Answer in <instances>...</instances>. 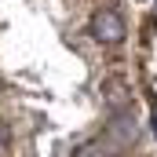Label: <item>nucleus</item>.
<instances>
[{"label":"nucleus","instance_id":"nucleus-5","mask_svg":"<svg viewBox=\"0 0 157 157\" xmlns=\"http://www.w3.org/2000/svg\"><path fill=\"white\" fill-rule=\"evenodd\" d=\"M154 128H157V106H154Z\"/></svg>","mask_w":157,"mask_h":157},{"label":"nucleus","instance_id":"nucleus-2","mask_svg":"<svg viewBox=\"0 0 157 157\" xmlns=\"http://www.w3.org/2000/svg\"><path fill=\"white\" fill-rule=\"evenodd\" d=\"M132 139H135V121L128 117V113H121V117L110 121V143L113 146H132Z\"/></svg>","mask_w":157,"mask_h":157},{"label":"nucleus","instance_id":"nucleus-1","mask_svg":"<svg viewBox=\"0 0 157 157\" xmlns=\"http://www.w3.org/2000/svg\"><path fill=\"white\" fill-rule=\"evenodd\" d=\"M91 37L102 40V44H117V40H124V22H121V15L110 11V7L95 11V15H91Z\"/></svg>","mask_w":157,"mask_h":157},{"label":"nucleus","instance_id":"nucleus-4","mask_svg":"<svg viewBox=\"0 0 157 157\" xmlns=\"http://www.w3.org/2000/svg\"><path fill=\"white\" fill-rule=\"evenodd\" d=\"M4 146H7V128L0 124V150H4Z\"/></svg>","mask_w":157,"mask_h":157},{"label":"nucleus","instance_id":"nucleus-3","mask_svg":"<svg viewBox=\"0 0 157 157\" xmlns=\"http://www.w3.org/2000/svg\"><path fill=\"white\" fill-rule=\"evenodd\" d=\"M77 157H106V146L102 143H84L77 150Z\"/></svg>","mask_w":157,"mask_h":157}]
</instances>
